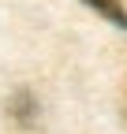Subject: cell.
<instances>
[{
    "label": "cell",
    "mask_w": 127,
    "mask_h": 134,
    "mask_svg": "<svg viewBox=\"0 0 127 134\" xmlns=\"http://www.w3.org/2000/svg\"><path fill=\"white\" fill-rule=\"evenodd\" d=\"M11 115H15V123H23V127H30L38 119V100H34L30 90H19L11 97Z\"/></svg>",
    "instance_id": "cell-1"
},
{
    "label": "cell",
    "mask_w": 127,
    "mask_h": 134,
    "mask_svg": "<svg viewBox=\"0 0 127 134\" xmlns=\"http://www.w3.org/2000/svg\"><path fill=\"white\" fill-rule=\"evenodd\" d=\"M86 8H93L97 15H105V19H108V23H116L120 30H127V11H123L120 0H86Z\"/></svg>",
    "instance_id": "cell-2"
}]
</instances>
